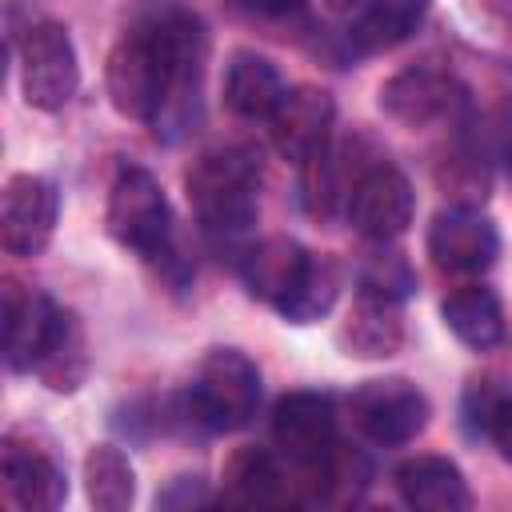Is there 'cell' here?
<instances>
[{
    "mask_svg": "<svg viewBox=\"0 0 512 512\" xmlns=\"http://www.w3.org/2000/svg\"><path fill=\"white\" fill-rule=\"evenodd\" d=\"M184 188L212 236H240L256 220V164L244 152H204L188 168Z\"/></svg>",
    "mask_w": 512,
    "mask_h": 512,
    "instance_id": "obj_1",
    "label": "cell"
},
{
    "mask_svg": "<svg viewBox=\"0 0 512 512\" xmlns=\"http://www.w3.org/2000/svg\"><path fill=\"white\" fill-rule=\"evenodd\" d=\"M108 232L116 244L160 260L172 256V208L168 196L160 188V180L140 168V164H124L108 188Z\"/></svg>",
    "mask_w": 512,
    "mask_h": 512,
    "instance_id": "obj_2",
    "label": "cell"
},
{
    "mask_svg": "<svg viewBox=\"0 0 512 512\" xmlns=\"http://www.w3.org/2000/svg\"><path fill=\"white\" fill-rule=\"evenodd\" d=\"M260 408V372L236 348H212L188 388V416L212 432L244 428Z\"/></svg>",
    "mask_w": 512,
    "mask_h": 512,
    "instance_id": "obj_3",
    "label": "cell"
},
{
    "mask_svg": "<svg viewBox=\"0 0 512 512\" xmlns=\"http://www.w3.org/2000/svg\"><path fill=\"white\" fill-rule=\"evenodd\" d=\"M104 84H108V100L120 116L156 124L164 96H168V64H164V48L156 40L152 20L136 24L132 32H124L116 40V48L108 52Z\"/></svg>",
    "mask_w": 512,
    "mask_h": 512,
    "instance_id": "obj_4",
    "label": "cell"
},
{
    "mask_svg": "<svg viewBox=\"0 0 512 512\" xmlns=\"http://www.w3.org/2000/svg\"><path fill=\"white\" fill-rule=\"evenodd\" d=\"M80 84V64H76V44L64 24L40 20L28 24L20 40V88L24 100L40 112H60Z\"/></svg>",
    "mask_w": 512,
    "mask_h": 512,
    "instance_id": "obj_5",
    "label": "cell"
},
{
    "mask_svg": "<svg viewBox=\"0 0 512 512\" xmlns=\"http://www.w3.org/2000/svg\"><path fill=\"white\" fill-rule=\"evenodd\" d=\"M352 408V424L372 440V444H408L424 432L428 424V396L404 380V376H388V380H368L352 392L348 400Z\"/></svg>",
    "mask_w": 512,
    "mask_h": 512,
    "instance_id": "obj_6",
    "label": "cell"
},
{
    "mask_svg": "<svg viewBox=\"0 0 512 512\" xmlns=\"http://www.w3.org/2000/svg\"><path fill=\"white\" fill-rule=\"evenodd\" d=\"M412 212L416 192L408 176L388 160L368 164L348 196V220L364 240H396L412 224Z\"/></svg>",
    "mask_w": 512,
    "mask_h": 512,
    "instance_id": "obj_7",
    "label": "cell"
},
{
    "mask_svg": "<svg viewBox=\"0 0 512 512\" xmlns=\"http://www.w3.org/2000/svg\"><path fill=\"white\" fill-rule=\"evenodd\" d=\"M380 108L404 128H428V124L452 120L464 108V88L452 72L436 64H412L392 80H384Z\"/></svg>",
    "mask_w": 512,
    "mask_h": 512,
    "instance_id": "obj_8",
    "label": "cell"
},
{
    "mask_svg": "<svg viewBox=\"0 0 512 512\" xmlns=\"http://www.w3.org/2000/svg\"><path fill=\"white\" fill-rule=\"evenodd\" d=\"M60 216V192L52 180L20 172L4 184V204H0V240L12 256H40L56 232Z\"/></svg>",
    "mask_w": 512,
    "mask_h": 512,
    "instance_id": "obj_9",
    "label": "cell"
},
{
    "mask_svg": "<svg viewBox=\"0 0 512 512\" xmlns=\"http://www.w3.org/2000/svg\"><path fill=\"white\" fill-rule=\"evenodd\" d=\"M272 440L296 464L304 476L324 464V456L336 448V416L332 400L324 392H292L276 404L272 416Z\"/></svg>",
    "mask_w": 512,
    "mask_h": 512,
    "instance_id": "obj_10",
    "label": "cell"
},
{
    "mask_svg": "<svg viewBox=\"0 0 512 512\" xmlns=\"http://www.w3.org/2000/svg\"><path fill=\"white\" fill-rule=\"evenodd\" d=\"M500 252V236H496V224L488 216H480L476 208H448L432 220L428 228V256L436 260L440 272H452V276H476L484 268H492Z\"/></svg>",
    "mask_w": 512,
    "mask_h": 512,
    "instance_id": "obj_11",
    "label": "cell"
},
{
    "mask_svg": "<svg viewBox=\"0 0 512 512\" xmlns=\"http://www.w3.org/2000/svg\"><path fill=\"white\" fill-rule=\"evenodd\" d=\"M272 144L284 160L292 164H304L312 160L328 140H332V124H336V104L324 88H312V84H300V88H288L280 108L272 112Z\"/></svg>",
    "mask_w": 512,
    "mask_h": 512,
    "instance_id": "obj_12",
    "label": "cell"
},
{
    "mask_svg": "<svg viewBox=\"0 0 512 512\" xmlns=\"http://www.w3.org/2000/svg\"><path fill=\"white\" fill-rule=\"evenodd\" d=\"M400 296L356 284L348 320L340 324V344L348 356L360 360H388L400 352L404 344V312H400Z\"/></svg>",
    "mask_w": 512,
    "mask_h": 512,
    "instance_id": "obj_13",
    "label": "cell"
},
{
    "mask_svg": "<svg viewBox=\"0 0 512 512\" xmlns=\"http://www.w3.org/2000/svg\"><path fill=\"white\" fill-rule=\"evenodd\" d=\"M0 296H4V360L12 372H32L60 304H52L44 292L20 280H4Z\"/></svg>",
    "mask_w": 512,
    "mask_h": 512,
    "instance_id": "obj_14",
    "label": "cell"
},
{
    "mask_svg": "<svg viewBox=\"0 0 512 512\" xmlns=\"http://www.w3.org/2000/svg\"><path fill=\"white\" fill-rule=\"evenodd\" d=\"M0 464H4V480H8V492L20 508L28 512H52L64 504L68 496V480H64V468L36 444H20V436H8L4 440V452H0Z\"/></svg>",
    "mask_w": 512,
    "mask_h": 512,
    "instance_id": "obj_15",
    "label": "cell"
},
{
    "mask_svg": "<svg viewBox=\"0 0 512 512\" xmlns=\"http://www.w3.org/2000/svg\"><path fill=\"white\" fill-rule=\"evenodd\" d=\"M396 492L408 508L420 512H464L472 508V492L464 472L444 456H412L396 468Z\"/></svg>",
    "mask_w": 512,
    "mask_h": 512,
    "instance_id": "obj_16",
    "label": "cell"
},
{
    "mask_svg": "<svg viewBox=\"0 0 512 512\" xmlns=\"http://www.w3.org/2000/svg\"><path fill=\"white\" fill-rule=\"evenodd\" d=\"M308 256H312V252H304L300 240H292V236H268V240L252 244V248L244 252V260H240L244 288H248L256 300L280 308V300H284V296L296 288V280L304 276Z\"/></svg>",
    "mask_w": 512,
    "mask_h": 512,
    "instance_id": "obj_17",
    "label": "cell"
},
{
    "mask_svg": "<svg viewBox=\"0 0 512 512\" xmlns=\"http://www.w3.org/2000/svg\"><path fill=\"white\" fill-rule=\"evenodd\" d=\"M88 332L72 308H56L52 328L44 336V348L32 364V372L52 388V392H76L88 376Z\"/></svg>",
    "mask_w": 512,
    "mask_h": 512,
    "instance_id": "obj_18",
    "label": "cell"
},
{
    "mask_svg": "<svg viewBox=\"0 0 512 512\" xmlns=\"http://www.w3.org/2000/svg\"><path fill=\"white\" fill-rule=\"evenodd\" d=\"M284 76L276 72L272 60L256 52H236L224 72V104L240 120H272V112L284 100Z\"/></svg>",
    "mask_w": 512,
    "mask_h": 512,
    "instance_id": "obj_19",
    "label": "cell"
},
{
    "mask_svg": "<svg viewBox=\"0 0 512 512\" xmlns=\"http://www.w3.org/2000/svg\"><path fill=\"white\" fill-rule=\"evenodd\" d=\"M444 324L452 336L476 352H488L504 340V308L500 296L484 284H460L444 296Z\"/></svg>",
    "mask_w": 512,
    "mask_h": 512,
    "instance_id": "obj_20",
    "label": "cell"
},
{
    "mask_svg": "<svg viewBox=\"0 0 512 512\" xmlns=\"http://www.w3.org/2000/svg\"><path fill=\"white\" fill-rule=\"evenodd\" d=\"M348 148L352 144H332L328 140L312 160L300 164V172H304L300 176V192H304V208L312 216H332L336 204L348 208V196H352V188H356V180L364 172V168L348 172Z\"/></svg>",
    "mask_w": 512,
    "mask_h": 512,
    "instance_id": "obj_21",
    "label": "cell"
},
{
    "mask_svg": "<svg viewBox=\"0 0 512 512\" xmlns=\"http://www.w3.org/2000/svg\"><path fill=\"white\" fill-rule=\"evenodd\" d=\"M428 4L432 0H368L352 20L348 40L360 52H388L412 36V28L424 20Z\"/></svg>",
    "mask_w": 512,
    "mask_h": 512,
    "instance_id": "obj_22",
    "label": "cell"
},
{
    "mask_svg": "<svg viewBox=\"0 0 512 512\" xmlns=\"http://www.w3.org/2000/svg\"><path fill=\"white\" fill-rule=\"evenodd\" d=\"M224 500L228 504H280L288 500V480L272 452L240 448L224 468Z\"/></svg>",
    "mask_w": 512,
    "mask_h": 512,
    "instance_id": "obj_23",
    "label": "cell"
},
{
    "mask_svg": "<svg viewBox=\"0 0 512 512\" xmlns=\"http://www.w3.org/2000/svg\"><path fill=\"white\" fill-rule=\"evenodd\" d=\"M84 488L100 512H124L136 496V472L116 444H96L84 456Z\"/></svg>",
    "mask_w": 512,
    "mask_h": 512,
    "instance_id": "obj_24",
    "label": "cell"
},
{
    "mask_svg": "<svg viewBox=\"0 0 512 512\" xmlns=\"http://www.w3.org/2000/svg\"><path fill=\"white\" fill-rule=\"evenodd\" d=\"M340 284H344V272H340V264H336L332 256H308L304 276H300L296 288L280 300L276 312H280L284 320H292V324H312V320H320V316L336 304Z\"/></svg>",
    "mask_w": 512,
    "mask_h": 512,
    "instance_id": "obj_25",
    "label": "cell"
},
{
    "mask_svg": "<svg viewBox=\"0 0 512 512\" xmlns=\"http://www.w3.org/2000/svg\"><path fill=\"white\" fill-rule=\"evenodd\" d=\"M436 180L464 208H472V204H480L488 196V168H484V160L476 152H448L444 156V168L436 172Z\"/></svg>",
    "mask_w": 512,
    "mask_h": 512,
    "instance_id": "obj_26",
    "label": "cell"
},
{
    "mask_svg": "<svg viewBox=\"0 0 512 512\" xmlns=\"http://www.w3.org/2000/svg\"><path fill=\"white\" fill-rule=\"evenodd\" d=\"M376 244V252H368V260H364V268H360V284H368V288H380V292H392V296H408L412 292V268H408V260L396 252V248H388L392 240H372Z\"/></svg>",
    "mask_w": 512,
    "mask_h": 512,
    "instance_id": "obj_27",
    "label": "cell"
},
{
    "mask_svg": "<svg viewBox=\"0 0 512 512\" xmlns=\"http://www.w3.org/2000/svg\"><path fill=\"white\" fill-rule=\"evenodd\" d=\"M484 432L500 448V456L512 464V396H496L492 400V408L484 416Z\"/></svg>",
    "mask_w": 512,
    "mask_h": 512,
    "instance_id": "obj_28",
    "label": "cell"
},
{
    "mask_svg": "<svg viewBox=\"0 0 512 512\" xmlns=\"http://www.w3.org/2000/svg\"><path fill=\"white\" fill-rule=\"evenodd\" d=\"M232 8L248 20L280 24V20H296L304 12V0H232Z\"/></svg>",
    "mask_w": 512,
    "mask_h": 512,
    "instance_id": "obj_29",
    "label": "cell"
},
{
    "mask_svg": "<svg viewBox=\"0 0 512 512\" xmlns=\"http://www.w3.org/2000/svg\"><path fill=\"white\" fill-rule=\"evenodd\" d=\"M368 0H324V8L328 12H360Z\"/></svg>",
    "mask_w": 512,
    "mask_h": 512,
    "instance_id": "obj_30",
    "label": "cell"
}]
</instances>
